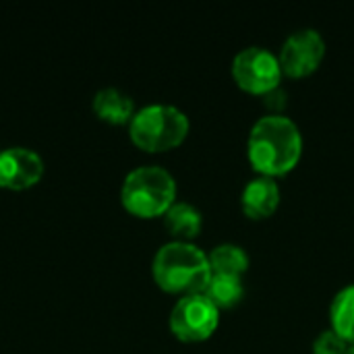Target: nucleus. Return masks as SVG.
I'll return each instance as SVG.
<instances>
[{
	"instance_id": "nucleus-13",
	"label": "nucleus",
	"mask_w": 354,
	"mask_h": 354,
	"mask_svg": "<svg viewBox=\"0 0 354 354\" xmlns=\"http://www.w3.org/2000/svg\"><path fill=\"white\" fill-rule=\"evenodd\" d=\"M203 295L218 307V309H230L234 307L243 295L245 286L241 276H228V274H212Z\"/></svg>"
},
{
	"instance_id": "nucleus-12",
	"label": "nucleus",
	"mask_w": 354,
	"mask_h": 354,
	"mask_svg": "<svg viewBox=\"0 0 354 354\" xmlns=\"http://www.w3.org/2000/svg\"><path fill=\"white\" fill-rule=\"evenodd\" d=\"M212 274H228V276H243L249 268V255L243 247L234 243H222L214 247L207 255Z\"/></svg>"
},
{
	"instance_id": "nucleus-1",
	"label": "nucleus",
	"mask_w": 354,
	"mask_h": 354,
	"mask_svg": "<svg viewBox=\"0 0 354 354\" xmlns=\"http://www.w3.org/2000/svg\"><path fill=\"white\" fill-rule=\"evenodd\" d=\"M249 160L261 176H280L292 170L303 153V137L297 122L282 114L261 116L249 135Z\"/></svg>"
},
{
	"instance_id": "nucleus-16",
	"label": "nucleus",
	"mask_w": 354,
	"mask_h": 354,
	"mask_svg": "<svg viewBox=\"0 0 354 354\" xmlns=\"http://www.w3.org/2000/svg\"><path fill=\"white\" fill-rule=\"evenodd\" d=\"M346 354H354V344H351V346H348V351H346Z\"/></svg>"
},
{
	"instance_id": "nucleus-7",
	"label": "nucleus",
	"mask_w": 354,
	"mask_h": 354,
	"mask_svg": "<svg viewBox=\"0 0 354 354\" xmlns=\"http://www.w3.org/2000/svg\"><path fill=\"white\" fill-rule=\"evenodd\" d=\"M326 54V41L317 29L305 27L290 33L280 50V66L282 75L288 77H305L313 73Z\"/></svg>"
},
{
	"instance_id": "nucleus-5",
	"label": "nucleus",
	"mask_w": 354,
	"mask_h": 354,
	"mask_svg": "<svg viewBox=\"0 0 354 354\" xmlns=\"http://www.w3.org/2000/svg\"><path fill=\"white\" fill-rule=\"evenodd\" d=\"M232 77L245 91L270 93L278 89L282 79V66L276 54L261 46H249L241 50L232 60Z\"/></svg>"
},
{
	"instance_id": "nucleus-11",
	"label": "nucleus",
	"mask_w": 354,
	"mask_h": 354,
	"mask_svg": "<svg viewBox=\"0 0 354 354\" xmlns=\"http://www.w3.org/2000/svg\"><path fill=\"white\" fill-rule=\"evenodd\" d=\"M164 224L172 236L189 243V239H195L201 232L203 218L195 205H191L187 201H174L170 205V209L164 214Z\"/></svg>"
},
{
	"instance_id": "nucleus-8",
	"label": "nucleus",
	"mask_w": 354,
	"mask_h": 354,
	"mask_svg": "<svg viewBox=\"0 0 354 354\" xmlns=\"http://www.w3.org/2000/svg\"><path fill=\"white\" fill-rule=\"evenodd\" d=\"M44 174L41 158L25 147H8L0 151V187L23 191L39 183Z\"/></svg>"
},
{
	"instance_id": "nucleus-6",
	"label": "nucleus",
	"mask_w": 354,
	"mask_h": 354,
	"mask_svg": "<svg viewBox=\"0 0 354 354\" xmlns=\"http://www.w3.org/2000/svg\"><path fill=\"white\" fill-rule=\"evenodd\" d=\"M220 324V309L201 292L183 297L170 313V330L183 342L207 340Z\"/></svg>"
},
{
	"instance_id": "nucleus-2",
	"label": "nucleus",
	"mask_w": 354,
	"mask_h": 354,
	"mask_svg": "<svg viewBox=\"0 0 354 354\" xmlns=\"http://www.w3.org/2000/svg\"><path fill=\"white\" fill-rule=\"evenodd\" d=\"M212 278L207 255L193 243L172 241L153 257V280L166 292L201 295Z\"/></svg>"
},
{
	"instance_id": "nucleus-4",
	"label": "nucleus",
	"mask_w": 354,
	"mask_h": 354,
	"mask_svg": "<svg viewBox=\"0 0 354 354\" xmlns=\"http://www.w3.org/2000/svg\"><path fill=\"white\" fill-rule=\"evenodd\" d=\"M189 118L183 110L170 104H151L135 112L129 135L139 149L166 151L185 141Z\"/></svg>"
},
{
	"instance_id": "nucleus-3",
	"label": "nucleus",
	"mask_w": 354,
	"mask_h": 354,
	"mask_svg": "<svg viewBox=\"0 0 354 354\" xmlns=\"http://www.w3.org/2000/svg\"><path fill=\"white\" fill-rule=\"evenodd\" d=\"M120 197L122 205L133 216H164L176 199V183L162 166H139L127 174Z\"/></svg>"
},
{
	"instance_id": "nucleus-14",
	"label": "nucleus",
	"mask_w": 354,
	"mask_h": 354,
	"mask_svg": "<svg viewBox=\"0 0 354 354\" xmlns=\"http://www.w3.org/2000/svg\"><path fill=\"white\" fill-rule=\"evenodd\" d=\"M332 330L340 334L348 344H354V284L344 286L330 307Z\"/></svg>"
},
{
	"instance_id": "nucleus-10",
	"label": "nucleus",
	"mask_w": 354,
	"mask_h": 354,
	"mask_svg": "<svg viewBox=\"0 0 354 354\" xmlns=\"http://www.w3.org/2000/svg\"><path fill=\"white\" fill-rule=\"evenodd\" d=\"M91 108L97 118H102L110 124H124V122H131L135 116L133 100L116 87L100 89L93 97Z\"/></svg>"
},
{
	"instance_id": "nucleus-9",
	"label": "nucleus",
	"mask_w": 354,
	"mask_h": 354,
	"mask_svg": "<svg viewBox=\"0 0 354 354\" xmlns=\"http://www.w3.org/2000/svg\"><path fill=\"white\" fill-rule=\"evenodd\" d=\"M280 203V187L272 176H257L251 178L241 193V207L243 212L253 218L261 220L276 212Z\"/></svg>"
},
{
	"instance_id": "nucleus-15",
	"label": "nucleus",
	"mask_w": 354,
	"mask_h": 354,
	"mask_svg": "<svg viewBox=\"0 0 354 354\" xmlns=\"http://www.w3.org/2000/svg\"><path fill=\"white\" fill-rule=\"evenodd\" d=\"M348 346L351 344L340 334H336L330 328V330H324L315 338V342H313V354H346Z\"/></svg>"
}]
</instances>
